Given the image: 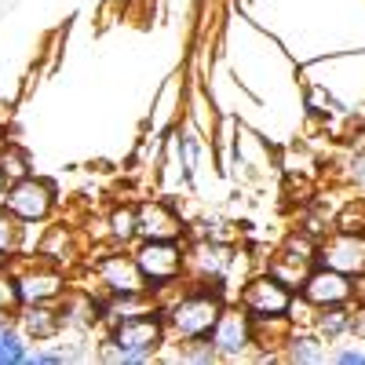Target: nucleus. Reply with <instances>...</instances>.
<instances>
[{
    "label": "nucleus",
    "mask_w": 365,
    "mask_h": 365,
    "mask_svg": "<svg viewBox=\"0 0 365 365\" xmlns=\"http://www.w3.org/2000/svg\"><path fill=\"white\" fill-rule=\"evenodd\" d=\"M165 340V325L158 314H128L113 329V358L125 365H139L154 354Z\"/></svg>",
    "instance_id": "nucleus-1"
},
{
    "label": "nucleus",
    "mask_w": 365,
    "mask_h": 365,
    "mask_svg": "<svg viewBox=\"0 0 365 365\" xmlns=\"http://www.w3.org/2000/svg\"><path fill=\"white\" fill-rule=\"evenodd\" d=\"M223 311V303L212 296V292H190V296H179L172 303V311H168V322L172 329L179 332V336H187V340H205L212 325H216Z\"/></svg>",
    "instance_id": "nucleus-2"
},
{
    "label": "nucleus",
    "mask_w": 365,
    "mask_h": 365,
    "mask_svg": "<svg viewBox=\"0 0 365 365\" xmlns=\"http://www.w3.org/2000/svg\"><path fill=\"white\" fill-rule=\"evenodd\" d=\"M241 307H245V314L252 322H278L292 311V292H289V285H282L274 278V274H267V278H256V282L245 285Z\"/></svg>",
    "instance_id": "nucleus-3"
},
{
    "label": "nucleus",
    "mask_w": 365,
    "mask_h": 365,
    "mask_svg": "<svg viewBox=\"0 0 365 365\" xmlns=\"http://www.w3.org/2000/svg\"><path fill=\"white\" fill-rule=\"evenodd\" d=\"M51 205H55V190L48 187L44 179H29V175L19 179L15 187L8 190V197H4V208L11 212L19 223H41V220H48Z\"/></svg>",
    "instance_id": "nucleus-4"
},
{
    "label": "nucleus",
    "mask_w": 365,
    "mask_h": 365,
    "mask_svg": "<svg viewBox=\"0 0 365 365\" xmlns=\"http://www.w3.org/2000/svg\"><path fill=\"white\" fill-rule=\"evenodd\" d=\"M135 263L143 270V278L150 285H168L182 274V252L172 241H146V245L135 252Z\"/></svg>",
    "instance_id": "nucleus-5"
},
{
    "label": "nucleus",
    "mask_w": 365,
    "mask_h": 365,
    "mask_svg": "<svg viewBox=\"0 0 365 365\" xmlns=\"http://www.w3.org/2000/svg\"><path fill=\"white\" fill-rule=\"evenodd\" d=\"M351 296H354L351 278L340 270H332V267L311 270L307 282H303V299L314 303V307H344Z\"/></svg>",
    "instance_id": "nucleus-6"
},
{
    "label": "nucleus",
    "mask_w": 365,
    "mask_h": 365,
    "mask_svg": "<svg viewBox=\"0 0 365 365\" xmlns=\"http://www.w3.org/2000/svg\"><path fill=\"white\" fill-rule=\"evenodd\" d=\"M208 336H212V347H216V354L237 358L241 351L252 344V318L245 314V307L220 311V318H216V325H212Z\"/></svg>",
    "instance_id": "nucleus-7"
},
{
    "label": "nucleus",
    "mask_w": 365,
    "mask_h": 365,
    "mask_svg": "<svg viewBox=\"0 0 365 365\" xmlns=\"http://www.w3.org/2000/svg\"><path fill=\"white\" fill-rule=\"evenodd\" d=\"M322 263L340 274H365V237L354 230H344L322 249Z\"/></svg>",
    "instance_id": "nucleus-8"
},
{
    "label": "nucleus",
    "mask_w": 365,
    "mask_h": 365,
    "mask_svg": "<svg viewBox=\"0 0 365 365\" xmlns=\"http://www.w3.org/2000/svg\"><path fill=\"white\" fill-rule=\"evenodd\" d=\"M99 278H103V285H106L110 292L125 296V299L139 296V289L146 285L139 263H135V259H125V256H110V259H103V263H99Z\"/></svg>",
    "instance_id": "nucleus-9"
},
{
    "label": "nucleus",
    "mask_w": 365,
    "mask_h": 365,
    "mask_svg": "<svg viewBox=\"0 0 365 365\" xmlns=\"http://www.w3.org/2000/svg\"><path fill=\"white\" fill-rule=\"evenodd\" d=\"M179 220L158 201H150L135 212V234H143L146 241H175L179 237Z\"/></svg>",
    "instance_id": "nucleus-10"
},
{
    "label": "nucleus",
    "mask_w": 365,
    "mask_h": 365,
    "mask_svg": "<svg viewBox=\"0 0 365 365\" xmlns=\"http://www.w3.org/2000/svg\"><path fill=\"white\" fill-rule=\"evenodd\" d=\"M19 285V299L22 303H48L63 292V278L55 270H29L15 282Z\"/></svg>",
    "instance_id": "nucleus-11"
},
{
    "label": "nucleus",
    "mask_w": 365,
    "mask_h": 365,
    "mask_svg": "<svg viewBox=\"0 0 365 365\" xmlns=\"http://www.w3.org/2000/svg\"><path fill=\"white\" fill-rule=\"evenodd\" d=\"M22 329L29 332V336H37V340H48V336H55L58 318L44 307V303H34V307L22 314Z\"/></svg>",
    "instance_id": "nucleus-12"
},
{
    "label": "nucleus",
    "mask_w": 365,
    "mask_h": 365,
    "mask_svg": "<svg viewBox=\"0 0 365 365\" xmlns=\"http://www.w3.org/2000/svg\"><path fill=\"white\" fill-rule=\"evenodd\" d=\"M15 365V361H26V340L19 336L15 329H8L0 322V365Z\"/></svg>",
    "instance_id": "nucleus-13"
},
{
    "label": "nucleus",
    "mask_w": 365,
    "mask_h": 365,
    "mask_svg": "<svg viewBox=\"0 0 365 365\" xmlns=\"http://www.w3.org/2000/svg\"><path fill=\"white\" fill-rule=\"evenodd\" d=\"M19 220L11 216L8 208H0V259L4 256H11L15 249H19Z\"/></svg>",
    "instance_id": "nucleus-14"
},
{
    "label": "nucleus",
    "mask_w": 365,
    "mask_h": 365,
    "mask_svg": "<svg viewBox=\"0 0 365 365\" xmlns=\"http://www.w3.org/2000/svg\"><path fill=\"white\" fill-rule=\"evenodd\" d=\"M0 172L8 175V182H19V179H26V175H29V161H26V154H22V150L8 146L4 154H0Z\"/></svg>",
    "instance_id": "nucleus-15"
},
{
    "label": "nucleus",
    "mask_w": 365,
    "mask_h": 365,
    "mask_svg": "<svg viewBox=\"0 0 365 365\" xmlns=\"http://www.w3.org/2000/svg\"><path fill=\"white\" fill-rule=\"evenodd\" d=\"M289 358L292 361H325V351L314 336H296L292 347H289Z\"/></svg>",
    "instance_id": "nucleus-16"
},
{
    "label": "nucleus",
    "mask_w": 365,
    "mask_h": 365,
    "mask_svg": "<svg viewBox=\"0 0 365 365\" xmlns=\"http://www.w3.org/2000/svg\"><path fill=\"white\" fill-rule=\"evenodd\" d=\"M351 322L340 307H325V318H322V332H329V336H336V332H344Z\"/></svg>",
    "instance_id": "nucleus-17"
},
{
    "label": "nucleus",
    "mask_w": 365,
    "mask_h": 365,
    "mask_svg": "<svg viewBox=\"0 0 365 365\" xmlns=\"http://www.w3.org/2000/svg\"><path fill=\"white\" fill-rule=\"evenodd\" d=\"M113 234L125 237V241L135 234V212L132 208H125V212H117V216H113Z\"/></svg>",
    "instance_id": "nucleus-18"
},
{
    "label": "nucleus",
    "mask_w": 365,
    "mask_h": 365,
    "mask_svg": "<svg viewBox=\"0 0 365 365\" xmlns=\"http://www.w3.org/2000/svg\"><path fill=\"white\" fill-rule=\"evenodd\" d=\"M15 299H19V285L0 278V311H8V303H15Z\"/></svg>",
    "instance_id": "nucleus-19"
},
{
    "label": "nucleus",
    "mask_w": 365,
    "mask_h": 365,
    "mask_svg": "<svg viewBox=\"0 0 365 365\" xmlns=\"http://www.w3.org/2000/svg\"><path fill=\"white\" fill-rule=\"evenodd\" d=\"M340 361H344V365H361V361H365V354H361V351H344V354H340Z\"/></svg>",
    "instance_id": "nucleus-20"
},
{
    "label": "nucleus",
    "mask_w": 365,
    "mask_h": 365,
    "mask_svg": "<svg viewBox=\"0 0 365 365\" xmlns=\"http://www.w3.org/2000/svg\"><path fill=\"white\" fill-rule=\"evenodd\" d=\"M358 285H354V296H358V303H361V307H365V274H358Z\"/></svg>",
    "instance_id": "nucleus-21"
},
{
    "label": "nucleus",
    "mask_w": 365,
    "mask_h": 365,
    "mask_svg": "<svg viewBox=\"0 0 365 365\" xmlns=\"http://www.w3.org/2000/svg\"><path fill=\"white\" fill-rule=\"evenodd\" d=\"M4 197H8V175L0 172V205H4Z\"/></svg>",
    "instance_id": "nucleus-22"
}]
</instances>
